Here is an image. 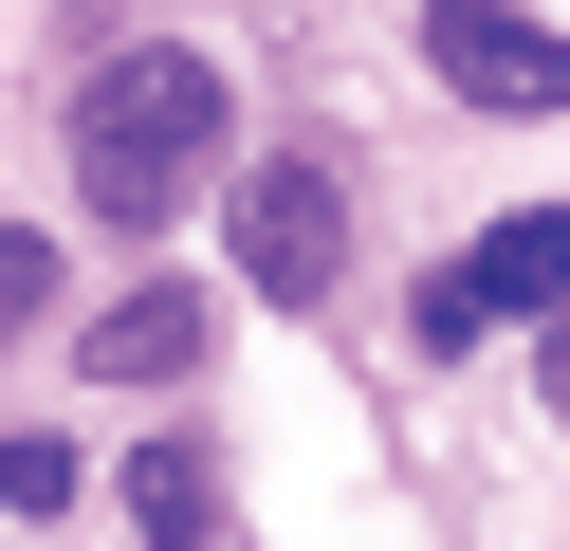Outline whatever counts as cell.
<instances>
[{
  "mask_svg": "<svg viewBox=\"0 0 570 551\" xmlns=\"http://www.w3.org/2000/svg\"><path fill=\"white\" fill-rule=\"evenodd\" d=\"M405 331H423V350H479L497 313H479V276H423V294H405Z\"/></svg>",
  "mask_w": 570,
  "mask_h": 551,
  "instance_id": "cell-8",
  "label": "cell"
},
{
  "mask_svg": "<svg viewBox=\"0 0 570 551\" xmlns=\"http://www.w3.org/2000/svg\"><path fill=\"white\" fill-rule=\"evenodd\" d=\"M56 313V239H0V331H38Z\"/></svg>",
  "mask_w": 570,
  "mask_h": 551,
  "instance_id": "cell-9",
  "label": "cell"
},
{
  "mask_svg": "<svg viewBox=\"0 0 570 551\" xmlns=\"http://www.w3.org/2000/svg\"><path fill=\"white\" fill-rule=\"evenodd\" d=\"M0 514H75V441H0Z\"/></svg>",
  "mask_w": 570,
  "mask_h": 551,
  "instance_id": "cell-7",
  "label": "cell"
},
{
  "mask_svg": "<svg viewBox=\"0 0 570 551\" xmlns=\"http://www.w3.org/2000/svg\"><path fill=\"white\" fill-rule=\"evenodd\" d=\"M533 367H552V404H570V313H552V331H533Z\"/></svg>",
  "mask_w": 570,
  "mask_h": 551,
  "instance_id": "cell-10",
  "label": "cell"
},
{
  "mask_svg": "<svg viewBox=\"0 0 570 551\" xmlns=\"http://www.w3.org/2000/svg\"><path fill=\"white\" fill-rule=\"evenodd\" d=\"M222 129H239V92H222V56H185V37H148V56H111L75 92V184L111 220H185V184L222 166Z\"/></svg>",
  "mask_w": 570,
  "mask_h": 551,
  "instance_id": "cell-1",
  "label": "cell"
},
{
  "mask_svg": "<svg viewBox=\"0 0 570 551\" xmlns=\"http://www.w3.org/2000/svg\"><path fill=\"white\" fill-rule=\"evenodd\" d=\"M460 276H479V313H533V331H552V313H570V203H515Z\"/></svg>",
  "mask_w": 570,
  "mask_h": 551,
  "instance_id": "cell-4",
  "label": "cell"
},
{
  "mask_svg": "<svg viewBox=\"0 0 570 551\" xmlns=\"http://www.w3.org/2000/svg\"><path fill=\"white\" fill-rule=\"evenodd\" d=\"M423 56L460 110H570V37L533 0H423Z\"/></svg>",
  "mask_w": 570,
  "mask_h": 551,
  "instance_id": "cell-2",
  "label": "cell"
},
{
  "mask_svg": "<svg viewBox=\"0 0 570 551\" xmlns=\"http://www.w3.org/2000/svg\"><path fill=\"white\" fill-rule=\"evenodd\" d=\"M92 367H111V386H185L203 367V294H129V313L92 331Z\"/></svg>",
  "mask_w": 570,
  "mask_h": 551,
  "instance_id": "cell-6",
  "label": "cell"
},
{
  "mask_svg": "<svg viewBox=\"0 0 570 551\" xmlns=\"http://www.w3.org/2000/svg\"><path fill=\"white\" fill-rule=\"evenodd\" d=\"M222 220H239V276H258L276 313H313V294L350 276V203H332V166H258Z\"/></svg>",
  "mask_w": 570,
  "mask_h": 551,
  "instance_id": "cell-3",
  "label": "cell"
},
{
  "mask_svg": "<svg viewBox=\"0 0 570 551\" xmlns=\"http://www.w3.org/2000/svg\"><path fill=\"white\" fill-rule=\"evenodd\" d=\"M111 496H129V533H148V551H203V533H222V460H203V441H148Z\"/></svg>",
  "mask_w": 570,
  "mask_h": 551,
  "instance_id": "cell-5",
  "label": "cell"
}]
</instances>
